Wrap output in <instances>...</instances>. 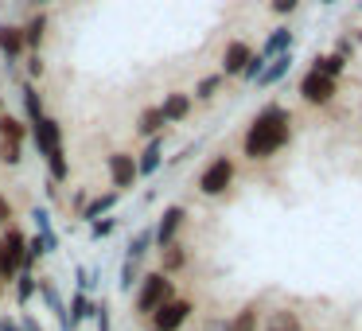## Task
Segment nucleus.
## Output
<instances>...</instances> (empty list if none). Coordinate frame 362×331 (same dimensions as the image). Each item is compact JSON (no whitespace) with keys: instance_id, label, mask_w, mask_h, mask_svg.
I'll return each instance as SVG.
<instances>
[{"instance_id":"obj_1","label":"nucleus","mask_w":362,"mask_h":331,"mask_svg":"<svg viewBox=\"0 0 362 331\" xmlns=\"http://www.w3.org/2000/svg\"><path fill=\"white\" fill-rule=\"evenodd\" d=\"M292 137V113L284 105H265L245 129V156L250 160H269L288 144Z\"/></svg>"},{"instance_id":"obj_2","label":"nucleus","mask_w":362,"mask_h":331,"mask_svg":"<svg viewBox=\"0 0 362 331\" xmlns=\"http://www.w3.org/2000/svg\"><path fill=\"white\" fill-rule=\"evenodd\" d=\"M175 296V284H172V277L168 273H144L141 281H136V296H133V308H136V315H152L164 300H172Z\"/></svg>"},{"instance_id":"obj_3","label":"nucleus","mask_w":362,"mask_h":331,"mask_svg":"<svg viewBox=\"0 0 362 331\" xmlns=\"http://www.w3.org/2000/svg\"><path fill=\"white\" fill-rule=\"evenodd\" d=\"M24 245H28V238L16 226H4V234H0V273H4L8 284L24 269Z\"/></svg>"},{"instance_id":"obj_4","label":"nucleus","mask_w":362,"mask_h":331,"mask_svg":"<svg viewBox=\"0 0 362 331\" xmlns=\"http://www.w3.org/2000/svg\"><path fill=\"white\" fill-rule=\"evenodd\" d=\"M230 183H234V160H230V156H214L211 164L199 172V191L211 195V199L214 195H226Z\"/></svg>"},{"instance_id":"obj_5","label":"nucleus","mask_w":362,"mask_h":331,"mask_svg":"<svg viewBox=\"0 0 362 331\" xmlns=\"http://www.w3.org/2000/svg\"><path fill=\"white\" fill-rule=\"evenodd\" d=\"M191 300H180V296H172V300H164V304L156 308V312L148 315L152 320V331H180L183 323L191 320Z\"/></svg>"},{"instance_id":"obj_6","label":"nucleus","mask_w":362,"mask_h":331,"mask_svg":"<svg viewBox=\"0 0 362 331\" xmlns=\"http://www.w3.org/2000/svg\"><path fill=\"white\" fill-rule=\"evenodd\" d=\"M28 137H32V144L40 149V156H51V152L63 149V125H59L51 113H43L40 121H32V125H28Z\"/></svg>"},{"instance_id":"obj_7","label":"nucleus","mask_w":362,"mask_h":331,"mask_svg":"<svg viewBox=\"0 0 362 331\" xmlns=\"http://www.w3.org/2000/svg\"><path fill=\"white\" fill-rule=\"evenodd\" d=\"M105 172H110V183L117 195H125V191L136 187V156H129V152H113V156H105Z\"/></svg>"},{"instance_id":"obj_8","label":"nucleus","mask_w":362,"mask_h":331,"mask_svg":"<svg viewBox=\"0 0 362 331\" xmlns=\"http://www.w3.org/2000/svg\"><path fill=\"white\" fill-rule=\"evenodd\" d=\"M339 94V82L335 79H323V74L308 71L304 79H300V98H304L308 105H331Z\"/></svg>"},{"instance_id":"obj_9","label":"nucleus","mask_w":362,"mask_h":331,"mask_svg":"<svg viewBox=\"0 0 362 331\" xmlns=\"http://www.w3.org/2000/svg\"><path fill=\"white\" fill-rule=\"evenodd\" d=\"M183 219H187V211H183V207H164L160 222L152 226V242H156V250H164V245L180 242V226H183Z\"/></svg>"},{"instance_id":"obj_10","label":"nucleus","mask_w":362,"mask_h":331,"mask_svg":"<svg viewBox=\"0 0 362 331\" xmlns=\"http://www.w3.org/2000/svg\"><path fill=\"white\" fill-rule=\"evenodd\" d=\"M250 59H253V47H250V43H245V40H230L226 43V51H222V79H226V74H230V79H238V74H242L245 71V63H250Z\"/></svg>"},{"instance_id":"obj_11","label":"nucleus","mask_w":362,"mask_h":331,"mask_svg":"<svg viewBox=\"0 0 362 331\" xmlns=\"http://www.w3.org/2000/svg\"><path fill=\"white\" fill-rule=\"evenodd\" d=\"M156 110H160V117H164V125H180V121L191 117V94L172 90V94H164V102H160Z\"/></svg>"},{"instance_id":"obj_12","label":"nucleus","mask_w":362,"mask_h":331,"mask_svg":"<svg viewBox=\"0 0 362 331\" xmlns=\"http://www.w3.org/2000/svg\"><path fill=\"white\" fill-rule=\"evenodd\" d=\"M0 55L8 59V63H20V59L28 55L24 35H20V28H16V24H0Z\"/></svg>"},{"instance_id":"obj_13","label":"nucleus","mask_w":362,"mask_h":331,"mask_svg":"<svg viewBox=\"0 0 362 331\" xmlns=\"http://www.w3.org/2000/svg\"><path fill=\"white\" fill-rule=\"evenodd\" d=\"M160 160H164V137H148L144 152L136 156V175H152V172H160Z\"/></svg>"},{"instance_id":"obj_14","label":"nucleus","mask_w":362,"mask_h":331,"mask_svg":"<svg viewBox=\"0 0 362 331\" xmlns=\"http://www.w3.org/2000/svg\"><path fill=\"white\" fill-rule=\"evenodd\" d=\"M66 320H71V331H78L86 320H94V300H90L82 289L74 292V296H71V304H66Z\"/></svg>"},{"instance_id":"obj_15","label":"nucleus","mask_w":362,"mask_h":331,"mask_svg":"<svg viewBox=\"0 0 362 331\" xmlns=\"http://www.w3.org/2000/svg\"><path fill=\"white\" fill-rule=\"evenodd\" d=\"M40 292V277L32 273V269H20L16 277H12V296H16V304H32V296Z\"/></svg>"},{"instance_id":"obj_16","label":"nucleus","mask_w":362,"mask_h":331,"mask_svg":"<svg viewBox=\"0 0 362 331\" xmlns=\"http://www.w3.org/2000/svg\"><path fill=\"white\" fill-rule=\"evenodd\" d=\"M47 24H51L47 12H35V16L28 20L24 28H20V35H24V47H28V51H40V43L47 40Z\"/></svg>"},{"instance_id":"obj_17","label":"nucleus","mask_w":362,"mask_h":331,"mask_svg":"<svg viewBox=\"0 0 362 331\" xmlns=\"http://www.w3.org/2000/svg\"><path fill=\"white\" fill-rule=\"evenodd\" d=\"M288 71H292V51H284V55H273V59L265 63V71L257 74V86H273V82H281Z\"/></svg>"},{"instance_id":"obj_18","label":"nucleus","mask_w":362,"mask_h":331,"mask_svg":"<svg viewBox=\"0 0 362 331\" xmlns=\"http://www.w3.org/2000/svg\"><path fill=\"white\" fill-rule=\"evenodd\" d=\"M20 98H24V117H28V125H32V121H40L43 113V94L40 90H35V82H24V86H20Z\"/></svg>"},{"instance_id":"obj_19","label":"nucleus","mask_w":362,"mask_h":331,"mask_svg":"<svg viewBox=\"0 0 362 331\" xmlns=\"http://www.w3.org/2000/svg\"><path fill=\"white\" fill-rule=\"evenodd\" d=\"M32 222H35V230H40V238H43V245H47V253H55V250H59V234H55V226H51L47 207H35V211H32Z\"/></svg>"},{"instance_id":"obj_20","label":"nucleus","mask_w":362,"mask_h":331,"mask_svg":"<svg viewBox=\"0 0 362 331\" xmlns=\"http://www.w3.org/2000/svg\"><path fill=\"white\" fill-rule=\"evenodd\" d=\"M284 51H292V32H288V28H276L257 55H261V59H273V55H284Z\"/></svg>"},{"instance_id":"obj_21","label":"nucleus","mask_w":362,"mask_h":331,"mask_svg":"<svg viewBox=\"0 0 362 331\" xmlns=\"http://www.w3.org/2000/svg\"><path fill=\"white\" fill-rule=\"evenodd\" d=\"M312 71L323 74V79H335V82H339V74L346 71V59H339L335 51H331V55H315V59H312Z\"/></svg>"},{"instance_id":"obj_22","label":"nucleus","mask_w":362,"mask_h":331,"mask_svg":"<svg viewBox=\"0 0 362 331\" xmlns=\"http://www.w3.org/2000/svg\"><path fill=\"white\" fill-rule=\"evenodd\" d=\"M113 207H117V191H105V195L90 199V203L82 207V219H86V222H94V219H102V214H110Z\"/></svg>"},{"instance_id":"obj_23","label":"nucleus","mask_w":362,"mask_h":331,"mask_svg":"<svg viewBox=\"0 0 362 331\" xmlns=\"http://www.w3.org/2000/svg\"><path fill=\"white\" fill-rule=\"evenodd\" d=\"M0 141L24 144V141H28V125H24L20 117H12V113H0Z\"/></svg>"},{"instance_id":"obj_24","label":"nucleus","mask_w":362,"mask_h":331,"mask_svg":"<svg viewBox=\"0 0 362 331\" xmlns=\"http://www.w3.org/2000/svg\"><path fill=\"white\" fill-rule=\"evenodd\" d=\"M136 133H141V137H160V133H164V117H160L156 105L141 110V117H136Z\"/></svg>"},{"instance_id":"obj_25","label":"nucleus","mask_w":362,"mask_h":331,"mask_svg":"<svg viewBox=\"0 0 362 331\" xmlns=\"http://www.w3.org/2000/svg\"><path fill=\"white\" fill-rule=\"evenodd\" d=\"M152 245H156V242H152V226H141L133 238H129V250H125V257H129V261H141L144 253L152 250Z\"/></svg>"},{"instance_id":"obj_26","label":"nucleus","mask_w":362,"mask_h":331,"mask_svg":"<svg viewBox=\"0 0 362 331\" xmlns=\"http://www.w3.org/2000/svg\"><path fill=\"white\" fill-rule=\"evenodd\" d=\"M43 160H47V180H55V183H66V180H71V160H66L63 149L51 152V156H43Z\"/></svg>"},{"instance_id":"obj_27","label":"nucleus","mask_w":362,"mask_h":331,"mask_svg":"<svg viewBox=\"0 0 362 331\" xmlns=\"http://www.w3.org/2000/svg\"><path fill=\"white\" fill-rule=\"evenodd\" d=\"M160 253H164V265H160V273H168V277H172L175 269H183V265H187V250H183L180 242L164 245V250H160Z\"/></svg>"},{"instance_id":"obj_28","label":"nucleus","mask_w":362,"mask_h":331,"mask_svg":"<svg viewBox=\"0 0 362 331\" xmlns=\"http://www.w3.org/2000/svg\"><path fill=\"white\" fill-rule=\"evenodd\" d=\"M257 308H242L234 320H222V331H257Z\"/></svg>"},{"instance_id":"obj_29","label":"nucleus","mask_w":362,"mask_h":331,"mask_svg":"<svg viewBox=\"0 0 362 331\" xmlns=\"http://www.w3.org/2000/svg\"><path fill=\"white\" fill-rule=\"evenodd\" d=\"M222 90V74H206V79H199V86H195V98H203V102H211L214 94Z\"/></svg>"},{"instance_id":"obj_30","label":"nucleus","mask_w":362,"mask_h":331,"mask_svg":"<svg viewBox=\"0 0 362 331\" xmlns=\"http://www.w3.org/2000/svg\"><path fill=\"white\" fill-rule=\"evenodd\" d=\"M136 281H141V269H136V261H129L125 257V265H121V292H133L136 289Z\"/></svg>"},{"instance_id":"obj_31","label":"nucleus","mask_w":362,"mask_h":331,"mask_svg":"<svg viewBox=\"0 0 362 331\" xmlns=\"http://www.w3.org/2000/svg\"><path fill=\"white\" fill-rule=\"evenodd\" d=\"M113 230H117V219H94L90 222V238H94V242H105Z\"/></svg>"},{"instance_id":"obj_32","label":"nucleus","mask_w":362,"mask_h":331,"mask_svg":"<svg viewBox=\"0 0 362 331\" xmlns=\"http://www.w3.org/2000/svg\"><path fill=\"white\" fill-rule=\"evenodd\" d=\"M0 160H4V164H20V160H24V144L0 141Z\"/></svg>"},{"instance_id":"obj_33","label":"nucleus","mask_w":362,"mask_h":331,"mask_svg":"<svg viewBox=\"0 0 362 331\" xmlns=\"http://www.w3.org/2000/svg\"><path fill=\"white\" fill-rule=\"evenodd\" d=\"M265 63H269V59H261V55H253V59H250V63H245V71H242V74H238V79H245V82H257V74H261V71H265Z\"/></svg>"},{"instance_id":"obj_34","label":"nucleus","mask_w":362,"mask_h":331,"mask_svg":"<svg viewBox=\"0 0 362 331\" xmlns=\"http://www.w3.org/2000/svg\"><path fill=\"white\" fill-rule=\"evenodd\" d=\"M94 327L98 331H113L110 327V304H105V300H98V304H94Z\"/></svg>"},{"instance_id":"obj_35","label":"nucleus","mask_w":362,"mask_h":331,"mask_svg":"<svg viewBox=\"0 0 362 331\" xmlns=\"http://www.w3.org/2000/svg\"><path fill=\"white\" fill-rule=\"evenodd\" d=\"M43 71H47V66H43L40 51H32V55H28V82H40V79H43Z\"/></svg>"},{"instance_id":"obj_36","label":"nucleus","mask_w":362,"mask_h":331,"mask_svg":"<svg viewBox=\"0 0 362 331\" xmlns=\"http://www.w3.org/2000/svg\"><path fill=\"white\" fill-rule=\"evenodd\" d=\"M0 226H16V211H12L8 195H0Z\"/></svg>"},{"instance_id":"obj_37","label":"nucleus","mask_w":362,"mask_h":331,"mask_svg":"<svg viewBox=\"0 0 362 331\" xmlns=\"http://www.w3.org/2000/svg\"><path fill=\"white\" fill-rule=\"evenodd\" d=\"M269 8H273L276 16H288V12L300 8V0H269Z\"/></svg>"},{"instance_id":"obj_38","label":"nucleus","mask_w":362,"mask_h":331,"mask_svg":"<svg viewBox=\"0 0 362 331\" xmlns=\"http://www.w3.org/2000/svg\"><path fill=\"white\" fill-rule=\"evenodd\" d=\"M335 55H339V59H354V40H351V35H339Z\"/></svg>"},{"instance_id":"obj_39","label":"nucleus","mask_w":362,"mask_h":331,"mask_svg":"<svg viewBox=\"0 0 362 331\" xmlns=\"http://www.w3.org/2000/svg\"><path fill=\"white\" fill-rule=\"evenodd\" d=\"M20 331H43V327L32 320V315H24V320H20Z\"/></svg>"},{"instance_id":"obj_40","label":"nucleus","mask_w":362,"mask_h":331,"mask_svg":"<svg viewBox=\"0 0 362 331\" xmlns=\"http://www.w3.org/2000/svg\"><path fill=\"white\" fill-rule=\"evenodd\" d=\"M0 331H20V323L12 320V315H4V320H0Z\"/></svg>"},{"instance_id":"obj_41","label":"nucleus","mask_w":362,"mask_h":331,"mask_svg":"<svg viewBox=\"0 0 362 331\" xmlns=\"http://www.w3.org/2000/svg\"><path fill=\"white\" fill-rule=\"evenodd\" d=\"M86 203H90V199H86V191H78V195H74V211L82 214V207H86Z\"/></svg>"},{"instance_id":"obj_42","label":"nucleus","mask_w":362,"mask_h":331,"mask_svg":"<svg viewBox=\"0 0 362 331\" xmlns=\"http://www.w3.org/2000/svg\"><path fill=\"white\" fill-rule=\"evenodd\" d=\"M351 40H354V47H358V43H362V32H358V35H351Z\"/></svg>"},{"instance_id":"obj_43","label":"nucleus","mask_w":362,"mask_h":331,"mask_svg":"<svg viewBox=\"0 0 362 331\" xmlns=\"http://www.w3.org/2000/svg\"><path fill=\"white\" fill-rule=\"evenodd\" d=\"M320 4H335V0H320Z\"/></svg>"},{"instance_id":"obj_44","label":"nucleus","mask_w":362,"mask_h":331,"mask_svg":"<svg viewBox=\"0 0 362 331\" xmlns=\"http://www.w3.org/2000/svg\"><path fill=\"white\" fill-rule=\"evenodd\" d=\"M35 4H47V0H35Z\"/></svg>"},{"instance_id":"obj_45","label":"nucleus","mask_w":362,"mask_h":331,"mask_svg":"<svg viewBox=\"0 0 362 331\" xmlns=\"http://www.w3.org/2000/svg\"><path fill=\"white\" fill-rule=\"evenodd\" d=\"M0 113H4V102H0Z\"/></svg>"},{"instance_id":"obj_46","label":"nucleus","mask_w":362,"mask_h":331,"mask_svg":"<svg viewBox=\"0 0 362 331\" xmlns=\"http://www.w3.org/2000/svg\"><path fill=\"white\" fill-rule=\"evenodd\" d=\"M358 8H362V0H358Z\"/></svg>"},{"instance_id":"obj_47","label":"nucleus","mask_w":362,"mask_h":331,"mask_svg":"<svg viewBox=\"0 0 362 331\" xmlns=\"http://www.w3.org/2000/svg\"><path fill=\"white\" fill-rule=\"evenodd\" d=\"M292 331H300V327H292Z\"/></svg>"},{"instance_id":"obj_48","label":"nucleus","mask_w":362,"mask_h":331,"mask_svg":"<svg viewBox=\"0 0 362 331\" xmlns=\"http://www.w3.org/2000/svg\"><path fill=\"white\" fill-rule=\"evenodd\" d=\"M0 4H4V0H0Z\"/></svg>"}]
</instances>
